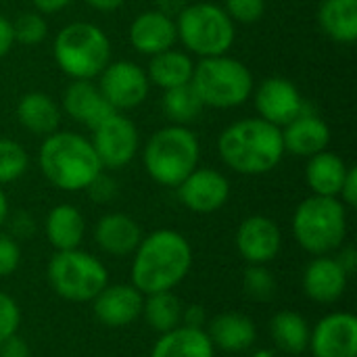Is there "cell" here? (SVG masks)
<instances>
[{"label":"cell","instance_id":"6da1fadb","mask_svg":"<svg viewBox=\"0 0 357 357\" xmlns=\"http://www.w3.org/2000/svg\"><path fill=\"white\" fill-rule=\"evenodd\" d=\"M192 259V247L182 232L159 228L142 236L132 253L130 280L142 295L174 291L190 274Z\"/></svg>","mask_w":357,"mask_h":357},{"label":"cell","instance_id":"7a4b0ae2","mask_svg":"<svg viewBox=\"0 0 357 357\" xmlns=\"http://www.w3.org/2000/svg\"><path fill=\"white\" fill-rule=\"evenodd\" d=\"M218 155L241 176H266L284 159L282 132L261 117L232 121L218 136Z\"/></svg>","mask_w":357,"mask_h":357},{"label":"cell","instance_id":"3957f363","mask_svg":"<svg viewBox=\"0 0 357 357\" xmlns=\"http://www.w3.org/2000/svg\"><path fill=\"white\" fill-rule=\"evenodd\" d=\"M38 165L46 182L63 192L86 190L102 172L92 142L67 130H56L42 140Z\"/></svg>","mask_w":357,"mask_h":357},{"label":"cell","instance_id":"277c9868","mask_svg":"<svg viewBox=\"0 0 357 357\" xmlns=\"http://www.w3.org/2000/svg\"><path fill=\"white\" fill-rule=\"evenodd\" d=\"M201 161V142L188 126L157 130L142 149V165L149 178L163 188H178Z\"/></svg>","mask_w":357,"mask_h":357},{"label":"cell","instance_id":"5b68a950","mask_svg":"<svg viewBox=\"0 0 357 357\" xmlns=\"http://www.w3.org/2000/svg\"><path fill=\"white\" fill-rule=\"evenodd\" d=\"M293 238L310 255H333L347 238V207L335 197L312 195L293 213Z\"/></svg>","mask_w":357,"mask_h":357},{"label":"cell","instance_id":"8992f818","mask_svg":"<svg viewBox=\"0 0 357 357\" xmlns=\"http://www.w3.org/2000/svg\"><path fill=\"white\" fill-rule=\"evenodd\" d=\"M190 86L199 94L203 107L228 111L251 98L255 79L243 61L230 54H218L195 63Z\"/></svg>","mask_w":357,"mask_h":357},{"label":"cell","instance_id":"52a82bcc","mask_svg":"<svg viewBox=\"0 0 357 357\" xmlns=\"http://www.w3.org/2000/svg\"><path fill=\"white\" fill-rule=\"evenodd\" d=\"M52 54L67 77L94 79L111 63V40L96 23L71 21L59 29Z\"/></svg>","mask_w":357,"mask_h":357},{"label":"cell","instance_id":"ba28073f","mask_svg":"<svg viewBox=\"0 0 357 357\" xmlns=\"http://www.w3.org/2000/svg\"><path fill=\"white\" fill-rule=\"evenodd\" d=\"M176 31L184 50L199 59L228 54L236 40V23L213 0L188 2L176 17Z\"/></svg>","mask_w":357,"mask_h":357},{"label":"cell","instance_id":"9c48e42d","mask_svg":"<svg viewBox=\"0 0 357 357\" xmlns=\"http://www.w3.org/2000/svg\"><path fill=\"white\" fill-rule=\"evenodd\" d=\"M46 280L56 297L69 303H92L109 284V270L102 259L77 247L52 253L46 266Z\"/></svg>","mask_w":357,"mask_h":357},{"label":"cell","instance_id":"30bf717a","mask_svg":"<svg viewBox=\"0 0 357 357\" xmlns=\"http://www.w3.org/2000/svg\"><path fill=\"white\" fill-rule=\"evenodd\" d=\"M92 146L102 169H121L130 165L140 151L136 123L119 111H113L92 130Z\"/></svg>","mask_w":357,"mask_h":357},{"label":"cell","instance_id":"8fae6325","mask_svg":"<svg viewBox=\"0 0 357 357\" xmlns=\"http://www.w3.org/2000/svg\"><path fill=\"white\" fill-rule=\"evenodd\" d=\"M98 88L113 111H132L140 107L149 92L151 82L146 69L134 61H111L98 75Z\"/></svg>","mask_w":357,"mask_h":357},{"label":"cell","instance_id":"7c38bea8","mask_svg":"<svg viewBox=\"0 0 357 357\" xmlns=\"http://www.w3.org/2000/svg\"><path fill=\"white\" fill-rule=\"evenodd\" d=\"M251 96L257 115L278 128H284L307 109V100L303 98L299 88L289 77L280 75L259 82V86L253 88Z\"/></svg>","mask_w":357,"mask_h":357},{"label":"cell","instance_id":"4fadbf2b","mask_svg":"<svg viewBox=\"0 0 357 357\" xmlns=\"http://www.w3.org/2000/svg\"><path fill=\"white\" fill-rule=\"evenodd\" d=\"M178 201L192 213L209 215L230 199V180L213 167H197L176 188Z\"/></svg>","mask_w":357,"mask_h":357},{"label":"cell","instance_id":"5bb4252c","mask_svg":"<svg viewBox=\"0 0 357 357\" xmlns=\"http://www.w3.org/2000/svg\"><path fill=\"white\" fill-rule=\"evenodd\" d=\"M234 245L247 266H268L282 249V230L268 215H249L238 224Z\"/></svg>","mask_w":357,"mask_h":357},{"label":"cell","instance_id":"9a60e30c","mask_svg":"<svg viewBox=\"0 0 357 357\" xmlns=\"http://www.w3.org/2000/svg\"><path fill=\"white\" fill-rule=\"evenodd\" d=\"M307 349L314 357H357V318L351 312H331L310 331Z\"/></svg>","mask_w":357,"mask_h":357},{"label":"cell","instance_id":"2e32d148","mask_svg":"<svg viewBox=\"0 0 357 357\" xmlns=\"http://www.w3.org/2000/svg\"><path fill=\"white\" fill-rule=\"evenodd\" d=\"M144 295L130 284H107L94 299L92 312L98 324L107 328H128L142 318Z\"/></svg>","mask_w":357,"mask_h":357},{"label":"cell","instance_id":"e0dca14e","mask_svg":"<svg viewBox=\"0 0 357 357\" xmlns=\"http://www.w3.org/2000/svg\"><path fill=\"white\" fill-rule=\"evenodd\" d=\"M349 284L347 272L335 255H316L303 270L301 287L307 299L320 305H333L343 299Z\"/></svg>","mask_w":357,"mask_h":357},{"label":"cell","instance_id":"ac0fdd59","mask_svg":"<svg viewBox=\"0 0 357 357\" xmlns=\"http://www.w3.org/2000/svg\"><path fill=\"white\" fill-rule=\"evenodd\" d=\"M130 46L146 56H155L163 50H169L178 42L176 19L151 8L134 17L128 29Z\"/></svg>","mask_w":357,"mask_h":357},{"label":"cell","instance_id":"d6986e66","mask_svg":"<svg viewBox=\"0 0 357 357\" xmlns=\"http://www.w3.org/2000/svg\"><path fill=\"white\" fill-rule=\"evenodd\" d=\"M280 132H282L284 153H291L303 159H310L312 155L326 151L333 138L331 126L316 111H312L310 105L291 123L280 128Z\"/></svg>","mask_w":357,"mask_h":357},{"label":"cell","instance_id":"ffe728a7","mask_svg":"<svg viewBox=\"0 0 357 357\" xmlns=\"http://www.w3.org/2000/svg\"><path fill=\"white\" fill-rule=\"evenodd\" d=\"M144 232L128 213H105L94 226V243L109 257H132Z\"/></svg>","mask_w":357,"mask_h":357},{"label":"cell","instance_id":"44dd1931","mask_svg":"<svg viewBox=\"0 0 357 357\" xmlns=\"http://www.w3.org/2000/svg\"><path fill=\"white\" fill-rule=\"evenodd\" d=\"M61 105L67 117L90 130H94L105 117L113 113L98 84H94L92 79H71V84L63 92Z\"/></svg>","mask_w":357,"mask_h":357},{"label":"cell","instance_id":"7402d4cb","mask_svg":"<svg viewBox=\"0 0 357 357\" xmlns=\"http://www.w3.org/2000/svg\"><path fill=\"white\" fill-rule=\"evenodd\" d=\"M205 333L209 335L213 347L226 354L249 351L257 341L255 322L241 312H222L213 316L207 322Z\"/></svg>","mask_w":357,"mask_h":357},{"label":"cell","instance_id":"603a6c76","mask_svg":"<svg viewBox=\"0 0 357 357\" xmlns=\"http://www.w3.org/2000/svg\"><path fill=\"white\" fill-rule=\"evenodd\" d=\"M44 236L54 251L77 249L86 236V218L71 203L54 205L44 220Z\"/></svg>","mask_w":357,"mask_h":357},{"label":"cell","instance_id":"cb8c5ba5","mask_svg":"<svg viewBox=\"0 0 357 357\" xmlns=\"http://www.w3.org/2000/svg\"><path fill=\"white\" fill-rule=\"evenodd\" d=\"M17 121L33 136H50L61 126V107L46 92H27L17 102Z\"/></svg>","mask_w":357,"mask_h":357},{"label":"cell","instance_id":"d4e9b609","mask_svg":"<svg viewBox=\"0 0 357 357\" xmlns=\"http://www.w3.org/2000/svg\"><path fill=\"white\" fill-rule=\"evenodd\" d=\"M149 357H215V347L205 328L178 326L159 335Z\"/></svg>","mask_w":357,"mask_h":357},{"label":"cell","instance_id":"484cf974","mask_svg":"<svg viewBox=\"0 0 357 357\" xmlns=\"http://www.w3.org/2000/svg\"><path fill=\"white\" fill-rule=\"evenodd\" d=\"M349 165L345 159L333 151H322L318 155H312L305 165V182L312 190V195L318 197H335L339 199L343 180L347 176Z\"/></svg>","mask_w":357,"mask_h":357},{"label":"cell","instance_id":"4316f807","mask_svg":"<svg viewBox=\"0 0 357 357\" xmlns=\"http://www.w3.org/2000/svg\"><path fill=\"white\" fill-rule=\"evenodd\" d=\"M192 71H195L192 54H188L186 50H176V48H169L151 56L149 67H146L151 86H157L161 90H172L178 86L190 84Z\"/></svg>","mask_w":357,"mask_h":357},{"label":"cell","instance_id":"83f0119b","mask_svg":"<svg viewBox=\"0 0 357 357\" xmlns=\"http://www.w3.org/2000/svg\"><path fill=\"white\" fill-rule=\"evenodd\" d=\"M318 25L333 42L354 44L357 40V0H322Z\"/></svg>","mask_w":357,"mask_h":357},{"label":"cell","instance_id":"f1b7e54d","mask_svg":"<svg viewBox=\"0 0 357 357\" xmlns=\"http://www.w3.org/2000/svg\"><path fill=\"white\" fill-rule=\"evenodd\" d=\"M310 322L293 310H282L270 320V335L274 345L287 356H301L310 345Z\"/></svg>","mask_w":357,"mask_h":357},{"label":"cell","instance_id":"f546056e","mask_svg":"<svg viewBox=\"0 0 357 357\" xmlns=\"http://www.w3.org/2000/svg\"><path fill=\"white\" fill-rule=\"evenodd\" d=\"M182 310L184 303L174 295V291L153 293V295H144L142 318L151 331L163 335L182 326Z\"/></svg>","mask_w":357,"mask_h":357},{"label":"cell","instance_id":"4dcf8cb0","mask_svg":"<svg viewBox=\"0 0 357 357\" xmlns=\"http://www.w3.org/2000/svg\"><path fill=\"white\" fill-rule=\"evenodd\" d=\"M161 105H163L165 117L174 126H188V123L197 121L205 109L199 94L195 92V88L190 84L178 86L172 90H163Z\"/></svg>","mask_w":357,"mask_h":357},{"label":"cell","instance_id":"1f68e13d","mask_svg":"<svg viewBox=\"0 0 357 357\" xmlns=\"http://www.w3.org/2000/svg\"><path fill=\"white\" fill-rule=\"evenodd\" d=\"M29 167V155L25 146L13 138H0V186L13 184L25 176Z\"/></svg>","mask_w":357,"mask_h":357},{"label":"cell","instance_id":"d6a6232c","mask_svg":"<svg viewBox=\"0 0 357 357\" xmlns=\"http://www.w3.org/2000/svg\"><path fill=\"white\" fill-rule=\"evenodd\" d=\"M276 278L268 266H247L243 274V291L251 301H270L276 295Z\"/></svg>","mask_w":357,"mask_h":357},{"label":"cell","instance_id":"836d02e7","mask_svg":"<svg viewBox=\"0 0 357 357\" xmlns=\"http://www.w3.org/2000/svg\"><path fill=\"white\" fill-rule=\"evenodd\" d=\"M13 33H15V44L36 46L46 40L48 23L44 15H40L38 10H27L13 21Z\"/></svg>","mask_w":357,"mask_h":357},{"label":"cell","instance_id":"e575fe53","mask_svg":"<svg viewBox=\"0 0 357 357\" xmlns=\"http://www.w3.org/2000/svg\"><path fill=\"white\" fill-rule=\"evenodd\" d=\"M224 10L234 23H257L266 13V0H224Z\"/></svg>","mask_w":357,"mask_h":357},{"label":"cell","instance_id":"d590c367","mask_svg":"<svg viewBox=\"0 0 357 357\" xmlns=\"http://www.w3.org/2000/svg\"><path fill=\"white\" fill-rule=\"evenodd\" d=\"M21 326V307L8 295L0 291V343L17 335Z\"/></svg>","mask_w":357,"mask_h":357},{"label":"cell","instance_id":"8d00e7d4","mask_svg":"<svg viewBox=\"0 0 357 357\" xmlns=\"http://www.w3.org/2000/svg\"><path fill=\"white\" fill-rule=\"evenodd\" d=\"M21 266V245L6 232H0V278L13 276Z\"/></svg>","mask_w":357,"mask_h":357},{"label":"cell","instance_id":"74e56055","mask_svg":"<svg viewBox=\"0 0 357 357\" xmlns=\"http://www.w3.org/2000/svg\"><path fill=\"white\" fill-rule=\"evenodd\" d=\"M86 192L90 195V199L94 203H111L117 197V182L105 174V169L94 178V182L86 188Z\"/></svg>","mask_w":357,"mask_h":357},{"label":"cell","instance_id":"f35d334b","mask_svg":"<svg viewBox=\"0 0 357 357\" xmlns=\"http://www.w3.org/2000/svg\"><path fill=\"white\" fill-rule=\"evenodd\" d=\"M6 222L10 224V232H8V234H10L13 238H17V241H27V238H31V236L36 234V230H38L33 215L27 213V211H17L13 218L8 215Z\"/></svg>","mask_w":357,"mask_h":357},{"label":"cell","instance_id":"ab89813d","mask_svg":"<svg viewBox=\"0 0 357 357\" xmlns=\"http://www.w3.org/2000/svg\"><path fill=\"white\" fill-rule=\"evenodd\" d=\"M339 201L347 207V209H356L357 207V167L349 165L347 176L343 180L341 192H339Z\"/></svg>","mask_w":357,"mask_h":357},{"label":"cell","instance_id":"60d3db41","mask_svg":"<svg viewBox=\"0 0 357 357\" xmlns=\"http://www.w3.org/2000/svg\"><path fill=\"white\" fill-rule=\"evenodd\" d=\"M0 357H31L29 343L17 333L0 343Z\"/></svg>","mask_w":357,"mask_h":357},{"label":"cell","instance_id":"b9f144b4","mask_svg":"<svg viewBox=\"0 0 357 357\" xmlns=\"http://www.w3.org/2000/svg\"><path fill=\"white\" fill-rule=\"evenodd\" d=\"M207 322H209V318H207V312H205L203 305H199V303L184 305V310H182V326L205 328Z\"/></svg>","mask_w":357,"mask_h":357},{"label":"cell","instance_id":"7bdbcfd3","mask_svg":"<svg viewBox=\"0 0 357 357\" xmlns=\"http://www.w3.org/2000/svg\"><path fill=\"white\" fill-rule=\"evenodd\" d=\"M337 261L341 264V268L347 272V276L351 278L357 272V249L354 245H343L339 251H335Z\"/></svg>","mask_w":357,"mask_h":357},{"label":"cell","instance_id":"ee69618b","mask_svg":"<svg viewBox=\"0 0 357 357\" xmlns=\"http://www.w3.org/2000/svg\"><path fill=\"white\" fill-rule=\"evenodd\" d=\"M15 44V33H13V21H8L4 15H0V59H4Z\"/></svg>","mask_w":357,"mask_h":357},{"label":"cell","instance_id":"f6af8a7d","mask_svg":"<svg viewBox=\"0 0 357 357\" xmlns=\"http://www.w3.org/2000/svg\"><path fill=\"white\" fill-rule=\"evenodd\" d=\"M188 6V0H155V10L176 19L184 8Z\"/></svg>","mask_w":357,"mask_h":357},{"label":"cell","instance_id":"bcb514c9","mask_svg":"<svg viewBox=\"0 0 357 357\" xmlns=\"http://www.w3.org/2000/svg\"><path fill=\"white\" fill-rule=\"evenodd\" d=\"M31 2L40 15H54V13H61L65 6L71 4V0H31Z\"/></svg>","mask_w":357,"mask_h":357},{"label":"cell","instance_id":"7dc6e473","mask_svg":"<svg viewBox=\"0 0 357 357\" xmlns=\"http://www.w3.org/2000/svg\"><path fill=\"white\" fill-rule=\"evenodd\" d=\"M90 8L100 10V13H113L123 6L126 0H84Z\"/></svg>","mask_w":357,"mask_h":357},{"label":"cell","instance_id":"c3c4849f","mask_svg":"<svg viewBox=\"0 0 357 357\" xmlns=\"http://www.w3.org/2000/svg\"><path fill=\"white\" fill-rule=\"evenodd\" d=\"M8 215H10V207H8V197H6L4 188L0 186V228H2L4 224H6Z\"/></svg>","mask_w":357,"mask_h":357},{"label":"cell","instance_id":"681fc988","mask_svg":"<svg viewBox=\"0 0 357 357\" xmlns=\"http://www.w3.org/2000/svg\"><path fill=\"white\" fill-rule=\"evenodd\" d=\"M253 357H274V351H270V349H257Z\"/></svg>","mask_w":357,"mask_h":357},{"label":"cell","instance_id":"f907efd6","mask_svg":"<svg viewBox=\"0 0 357 357\" xmlns=\"http://www.w3.org/2000/svg\"><path fill=\"white\" fill-rule=\"evenodd\" d=\"M274 357H278V356H274Z\"/></svg>","mask_w":357,"mask_h":357}]
</instances>
